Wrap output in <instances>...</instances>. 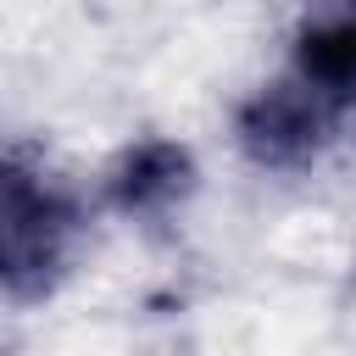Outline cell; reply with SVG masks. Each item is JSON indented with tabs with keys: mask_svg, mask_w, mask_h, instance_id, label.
Segmentation results:
<instances>
[{
	"mask_svg": "<svg viewBox=\"0 0 356 356\" xmlns=\"http://www.w3.org/2000/svg\"><path fill=\"white\" fill-rule=\"evenodd\" d=\"M78 200L22 156L6 161V200H0V250H6V300L33 306L44 300L78 245Z\"/></svg>",
	"mask_w": 356,
	"mask_h": 356,
	"instance_id": "6da1fadb",
	"label": "cell"
},
{
	"mask_svg": "<svg viewBox=\"0 0 356 356\" xmlns=\"http://www.w3.org/2000/svg\"><path fill=\"white\" fill-rule=\"evenodd\" d=\"M334 122L356 117V0H317L289 39V72Z\"/></svg>",
	"mask_w": 356,
	"mask_h": 356,
	"instance_id": "3957f363",
	"label": "cell"
},
{
	"mask_svg": "<svg viewBox=\"0 0 356 356\" xmlns=\"http://www.w3.org/2000/svg\"><path fill=\"white\" fill-rule=\"evenodd\" d=\"M334 117L306 95L295 89L289 78L278 83H261L239 111H234V139L245 150V161L267 167V172H289V167H306L323 156V145L334 139Z\"/></svg>",
	"mask_w": 356,
	"mask_h": 356,
	"instance_id": "7a4b0ae2",
	"label": "cell"
},
{
	"mask_svg": "<svg viewBox=\"0 0 356 356\" xmlns=\"http://www.w3.org/2000/svg\"><path fill=\"white\" fill-rule=\"evenodd\" d=\"M195 189V156L178 139H139L106 172V200L122 217H156Z\"/></svg>",
	"mask_w": 356,
	"mask_h": 356,
	"instance_id": "277c9868",
	"label": "cell"
}]
</instances>
